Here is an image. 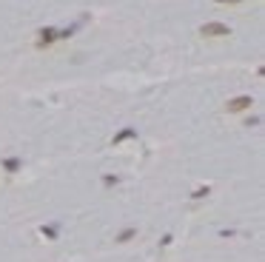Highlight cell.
<instances>
[{"mask_svg":"<svg viewBox=\"0 0 265 262\" xmlns=\"http://www.w3.org/2000/svg\"><path fill=\"white\" fill-rule=\"evenodd\" d=\"M202 196H208V185H205V188H197V191H194V200H202Z\"/></svg>","mask_w":265,"mask_h":262,"instance_id":"obj_7","label":"cell"},{"mask_svg":"<svg viewBox=\"0 0 265 262\" xmlns=\"http://www.w3.org/2000/svg\"><path fill=\"white\" fill-rule=\"evenodd\" d=\"M20 157H6V160H3V168H6L9 174H15V171H20Z\"/></svg>","mask_w":265,"mask_h":262,"instance_id":"obj_5","label":"cell"},{"mask_svg":"<svg viewBox=\"0 0 265 262\" xmlns=\"http://www.w3.org/2000/svg\"><path fill=\"white\" fill-rule=\"evenodd\" d=\"M137 237V228L131 225V228H123L120 234H117V245H123V242H129V240H134Z\"/></svg>","mask_w":265,"mask_h":262,"instance_id":"obj_6","label":"cell"},{"mask_svg":"<svg viewBox=\"0 0 265 262\" xmlns=\"http://www.w3.org/2000/svg\"><path fill=\"white\" fill-rule=\"evenodd\" d=\"M40 231H43V237H57V228L51 225V228H40Z\"/></svg>","mask_w":265,"mask_h":262,"instance_id":"obj_8","label":"cell"},{"mask_svg":"<svg viewBox=\"0 0 265 262\" xmlns=\"http://www.w3.org/2000/svg\"><path fill=\"white\" fill-rule=\"evenodd\" d=\"M200 35L205 37V40H214V37H228L231 35V26H228V23L211 20V23H202V26H200Z\"/></svg>","mask_w":265,"mask_h":262,"instance_id":"obj_1","label":"cell"},{"mask_svg":"<svg viewBox=\"0 0 265 262\" xmlns=\"http://www.w3.org/2000/svg\"><path fill=\"white\" fill-rule=\"evenodd\" d=\"M57 31L60 29H54V26H46V29H40L37 31V46L43 49V46H51L54 40H57Z\"/></svg>","mask_w":265,"mask_h":262,"instance_id":"obj_3","label":"cell"},{"mask_svg":"<svg viewBox=\"0 0 265 262\" xmlns=\"http://www.w3.org/2000/svg\"><path fill=\"white\" fill-rule=\"evenodd\" d=\"M131 137H137V131L134 128H123L120 134L111 137V146H120V143H126V140H131Z\"/></svg>","mask_w":265,"mask_h":262,"instance_id":"obj_4","label":"cell"},{"mask_svg":"<svg viewBox=\"0 0 265 262\" xmlns=\"http://www.w3.org/2000/svg\"><path fill=\"white\" fill-rule=\"evenodd\" d=\"M254 109V97L251 94H240V97H231L228 103H225V111L228 114H243V111Z\"/></svg>","mask_w":265,"mask_h":262,"instance_id":"obj_2","label":"cell"},{"mask_svg":"<svg viewBox=\"0 0 265 262\" xmlns=\"http://www.w3.org/2000/svg\"><path fill=\"white\" fill-rule=\"evenodd\" d=\"M217 3H243V0H217Z\"/></svg>","mask_w":265,"mask_h":262,"instance_id":"obj_9","label":"cell"}]
</instances>
